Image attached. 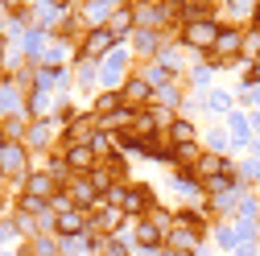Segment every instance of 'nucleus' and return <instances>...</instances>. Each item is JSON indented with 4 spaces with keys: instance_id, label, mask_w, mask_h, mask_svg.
<instances>
[{
    "instance_id": "nucleus-16",
    "label": "nucleus",
    "mask_w": 260,
    "mask_h": 256,
    "mask_svg": "<svg viewBox=\"0 0 260 256\" xmlns=\"http://www.w3.org/2000/svg\"><path fill=\"white\" fill-rule=\"evenodd\" d=\"M104 252H108V256H128V244H124L120 236H112V244H108Z\"/></svg>"
},
{
    "instance_id": "nucleus-1",
    "label": "nucleus",
    "mask_w": 260,
    "mask_h": 256,
    "mask_svg": "<svg viewBox=\"0 0 260 256\" xmlns=\"http://www.w3.org/2000/svg\"><path fill=\"white\" fill-rule=\"evenodd\" d=\"M219 34L223 29L215 25V21H194V25H182V42L190 46V50H215L219 46Z\"/></svg>"
},
{
    "instance_id": "nucleus-14",
    "label": "nucleus",
    "mask_w": 260,
    "mask_h": 256,
    "mask_svg": "<svg viewBox=\"0 0 260 256\" xmlns=\"http://www.w3.org/2000/svg\"><path fill=\"white\" fill-rule=\"evenodd\" d=\"M87 145H91V153H112V137H104V133H95Z\"/></svg>"
},
{
    "instance_id": "nucleus-6",
    "label": "nucleus",
    "mask_w": 260,
    "mask_h": 256,
    "mask_svg": "<svg viewBox=\"0 0 260 256\" xmlns=\"http://www.w3.org/2000/svg\"><path fill=\"white\" fill-rule=\"evenodd\" d=\"M67 166H71L75 174H91V170H95V153H91V145H71V149H67Z\"/></svg>"
},
{
    "instance_id": "nucleus-15",
    "label": "nucleus",
    "mask_w": 260,
    "mask_h": 256,
    "mask_svg": "<svg viewBox=\"0 0 260 256\" xmlns=\"http://www.w3.org/2000/svg\"><path fill=\"white\" fill-rule=\"evenodd\" d=\"M21 128H25V116H17V112H13V116L5 120V141H9V137H17Z\"/></svg>"
},
{
    "instance_id": "nucleus-10",
    "label": "nucleus",
    "mask_w": 260,
    "mask_h": 256,
    "mask_svg": "<svg viewBox=\"0 0 260 256\" xmlns=\"http://www.w3.org/2000/svg\"><path fill=\"white\" fill-rule=\"evenodd\" d=\"M186 145H194V128L186 120H174L170 124V149H186Z\"/></svg>"
},
{
    "instance_id": "nucleus-18",
    "label": "nucleus",
    "mask_w": 260,
    "mask_h": 256,
    "mask_svg": "<svg viewBox=\"0 0 260 256\" xmlns=\"http://www.w3.org/2000/svg\"><path fill=\"white\" fill-rule=\"evenodd\" d=\"M0 54H5V38H0Z\"/></svg>"
},
{
    "instance_id": "nucleus-12",
    "label": "nucleus",
    "mask_w": 260,
    "mask_h": 256,
    "mask_svg": "<svg viewBox=\"0 0 260 256\" xmlns=\"http://www.w3.org/2000/svg\"><path fill=\"white\" fill-rule=\"evenodd\" d=\"M46 137H50V124L46 120H38L34 128H29V145H34V149H46Z\"/></svg>"
},
{
    "instance_id": "nucleus-17",
    "label": "nucleus",
    "mask_w": 260,
    "mask_h": 256,
    "mask_svg": "<svg viewBox=\"0 0 260 256\" xmlns=\"http://www.w3.org/2000/svg\"><path fill=\"white\" fill-rule=\"evenodd\" d=\"M252 79H256V83H260V62H256V67H252Z\"/></svg>"
},
{
    "instance_id": "nucleus-5",
    "label": "nucleus",
    "mask_w": 260,
    "mask_h": 256,
    "mask_svg": "<svg viewBox=\"0 0 260 256\" xmlns=\"http://www.w3.org/2000/svg\"><path fill=\"white\" fill-rule=\"evenodd\" d=\"M133 13H137V21H141V25H161V21L178 17V5H137Z\"/></svg>"
},
{
    "instance_id": "nucleus-9",
    "label": "nucleus",
    "mask_w": 260,
    "mask_h": 256,
    "mask_svg": "<svg viewBox=\"0 0 260 256\" xmlns=\"http://www.w3.org/2000/svg\"><path fill=\"white\" fill-rule=\"evenodd\" d=\"M133 25H137V13H133V9H116V13L108 17V34H112V38H116V34H128Z\"/></svg>"
},
{
    "instance_id": "nucleus-2",
    "label": "nucleus",
    "mask_w": 260,
    "mask_h": 256,
    "mask_svg": "<svg viewBox=\"0 0 260 256\" xmlns=\"http://www.w3.org/2000/svg\"><path fill=\"white\" fill-rule=\"evenodd\" d=\"M0 178H29L25 174V149L13 141H0Z\"/></svg>"
},
{
    "instance_id": "nucleus-8",
    "label": "nucleus",
    "mask_w": 260,
    "mask_h": 256,
    "mask_svg": "<svg viewBox=\"0 0 260 256\" xmlns=\"http://www.w3.org/2000/svg\"><path fill=\"white\" fill-rule=\"evenodd\" d=\"M120 95H124V100L133 104V108H141V104H149V100H153V87H149V83H145V75H141V79H128Z\"/></svg>"
},
{
    "instance_id": "nucleus-7",
    "label": "nucleus",
    "mask_w": 260,
    "mask_h": 256,
    "mask_svg": "<svg viewBox=\"0 0 260 256\" xmlns=\"http://www.w3.org/2000/svg\"><path fill=\"white\" fill-rule=\"evenodd\" d=\"M232 54H244V38L236 34V29H223V34H219V46L211 50V58H232Z\"/></svg>"
},
{
    "instance_id": "nucleus-4",
    "label": "nucleus",
    "mask_w": 260,
    "mask_h": 256,
    "mask_svg": "<svg viewBox=\"0 0 260 256\" xmlns=\"http://www.w3.org/2000/svg\"><path fill=\"white\" fill-rule=\"evenodd\" d=\"M54 232L58 236H83L87 232V211H62L54 219Z\"/></svg>"
},
{
    "instance_id": "nucleus-11",
    "label": "nucleus",
    "mask_w": 260,
    "mask_h": 256,
    "mask_svg": "<svg viewBox=\"0 0 260 256\" xmlns=\"http://www.w3.org/2000/svg\"><path fill=\"white\" fill-rule=\"evenodd\" d=\"M108 46H112V34H108V29H91V38H87V50H83V58H100Z\"/></svg>"
},
{
    "instance_id": "nucleus-3",
    "label": "nucleus",
    "mask_w": 260,
    "mask_h": 256,
    "mask_svg": "<svg viewBox=\"0 0 260 256\" xmlns=\"http://www.w3.org/2000/svg\"><path fill=\"white\" fill-rule=\"evenodd\" d=\"M58 190H62V186H58V178H54L50 170H42V174H29V178H25V195H29V199H38V203H50V199L58 195Z\"/></svg>"
},
{
    "instance_id": "nucleus-13",
    "label": "nucleus",
    "mask_w": 260,
    "mask_h": 256,
    "mask_svg": "<svg viewBox=\"0 0 260 256\" xmlns=\"http://www.w3.org/2000/svg\"><path fill=\"white\" fill-rule=\"evenodd\" d=\"M161 50V38L149 34V29H141V54H157Z\"/></svg>"
}]
</instances>
